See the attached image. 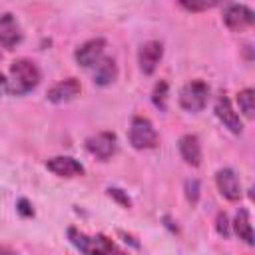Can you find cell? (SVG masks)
<instances>
[{
	"mask_svg": "<svg viewBox=\"0 0 255 255\" xmlns=\"http://www.w3.org/2000/svg\"><path fill=\"white\" fill-rule=\"evenodd\" d=\"M40 84V70L28 58H18L10 66V78L6 80V92L14 96H24Z\"/></svg>",
	"mask_w": 255,
	"mask_h": 255,
	"instance_id": "obj_1",
	"label": "cell"
},
{
	"mask_svg": "<svg viewBox=\"0 0 255 255\" xmlns=\"http://www.w3.org/2000/svg\"><path fill=\"white\" fill-rule=\"evenodd\" d=\"M68 239L70 243L84 255H128L124 249H120L112 239L106 235H88L76 227L68 229Z\"/></svg>",
	"mask_w": 255,
	"mask_h": 255,
	"instance_id": "obj_2",
	"label": "cell"
},
{
	"mask_svg": "<svg viewBox=\"0 0 255 255\" xmlns=\"http://www.w3.org/2000/svg\"><path fill=\"white\" fill-rule=\"evenodd\" d=\"M207 98L209 86L203 80H191L179 92V106L187 112H201L207 106Z\"/></svg>",
	"mask_w": 255,
	"mask_h": 255,
	"instance_id": "obj_3",
	"label": "cell"
},
{
	"mask_svg": "<svg viewBox=\"0 0 255 255\" xmlns=\"http://www.w3.org/2000/svg\"><path fill=\"white\" fill-rule=\"evenodd\" d=\"M128 137L135 149H151L157 145V131H155L153 124L143 116H135L131 120Z\"/></svg>",
	"mask_w": 255,
	"mask_h": 255,
	"instance_id": "obj_4",
	"label": "cell"
},
{
	"mask_svg": "<svg viewBox=\"0 0 255 255\" xmlns=\"http://www.w3.org/2000/svg\"><path fill=\"white\" fill-rule=\"evenodd\" d=\"M223 22L231 32H243L253 24V10L245 4H229L223 8Z\"/></svg>",
	"mask_w": 255,
	"mask_h": 255,
	"instance_id": "obj_5",
	"label": "cell"
},
{
	"mask_svg": "<svg viewBox=\"0 0 255 255\" xmlns=\"http://www.w3.org/2000/svg\"><path fill=\"white\" fill-rule=\"evenodd\" d=\"M86 147H88V151L92 155H96L98 159L106 161V159H110L116 153V149H118V137L112 131H100V133H96V135H92V137L86 139Z\"/></svg>",
	"mask_w": 255,
	"mask_h": 255,
	"instance_id": "obj_6",
	"label": "cell"
},
{
	"mask_svg": "<svg viewBox=\"0 0 255 255\" xmlns=\"http://www.w3.org/2000/svg\"><path fill=\"white\" fill-rule=\"evenodd\" d=\"M104 50H106V40L104 38H92V40L84 42L76 50L74 56L82 68H94L98 64V60L104 58Z\"/></svg>",
	"mask_w": 255,
	"mask_h": 255,
	"instance_id": "obj_7",
	"label": "cell"
},
{
	"mask_svg": "<svg viewBox=\"0 0 255 255\" xmlns=\"http://www.w3.org/2000/svg\"><path fill=\"white\" fill-rule=\"evenodd\" d=\"M163 56V44L157 42V40H149L145 44L139 46V52H137V62H139V70L143 74H153L159 60Z\"/></svg>",
	"mask_w": 255,
	"mask_h": 255,
	"instance_id": "obj_8",
	"label": "cell"
},
{
	"mask_svg": "<svg viewBox=\"0 0 255 255\" xmlns=\"http://www.w3.org/2000/svg\"><path fill=\"white\" fill-rule=\"evenodd\" d=\"M215 183H217V189L219 193L229 199V201H237L241 197V181L237 177V173L229 167H223L215 173Z\"/></svg>",
	"mask_w": 255,
	"mask_h": 255,
	"instance_id": "obj_9",
	"label": "cell"
},
{
	"mask_svg": "<svg viewBox=\"0 0 255 255\" xmlns=\"http://www.w3.org/2000/svg\"><path fill=\"white\" fill-rule=\"evenodd\" d=\"M80 92H82L80 80L78 78H66V80H60L58 84H54L48 90V100L52 104H66V102L74 100Z\"/></svg>",
	"mask_w": 255,
	"mask_h": 255,
	"instance_id": "obj_10",
	"label": "cell"
},
{
	"mask_svg": "<svg viewBox=\"0 0 255 255\" xmlns=\"http://www.w3.org/2000/svg\"><path fill=\"white\" fill-rule=\"evenodd\" d=\"M46 167L56 173L58 177H78V175H84V165L70 157V155H56V157H50L46 161Z\"/></svg>",
	"mask_w": 255,
	"mask_h": 255,
	"instance_id": "obj_11",
	"label": "cell"
},
{
	"mask_svg": "<svg viewBox=\"0 0 255 255\" xmlns=\"http://www.w3.org/2000/svg\"><path fill=\"white\" fill-rule=\"evenodd\" d=\"M22 28L18 24V20L14 18V14L6 12L0 14V44L4 48H14L16 44L22 42Z\"/></svg>",
	"mask_w": 255,
	"mask_h": 255,
	"instance_id": "obj_12",
	"label": "cell"
},
{
	"mask_svg": "<svg viewBox=\"0 0 255 255\" xmlns=\"http://www.w3.org/2000/svg\"><path fill=\"white\" fill-rule=\"evenodd\" d=\"M215 116L219 118V122H221L229 131H233V133H241V131H243L241 118H239V114L233 110L229 98L221 96V98L217 100V104H215Z\"/></svg>",
	"mask_w": 255,
	"mask_h": 255,
	"instance_id": "obj_13",
	"label": "cell"
},
{
	"mask_svg": "<svg viewBox=\"0 0 255 255\" xmlns=\"http://www.w3.org/2000/svg\"><path fill=\"white\" fill-rule=\"evenodd\" d=\"M179 153L183 161L191 167H197L201 163V143L195 133H185L179 139Z\"/></svg>",
	"mask_w": 255,
	"mask_h": 255,
	"instance_id": "obj_14",
	"label": "cell"
},
{
	"mask_svg": "<svg viewBox=\"0 0 255 255\" xmlns=\"http://www.w3.org/2000/svg\"><path fill=\"white\" fill-rule=\"evenodd\" d=\"M94 84L98 86H108L112 84L116 78H118V66H116V60L114 58H100L98 64L94 66Z\"/></svg>",
	"mask_w": 255,
	"mask_h": 255,
	"instance_id": "obj_15",
	"label": "cell"
},
{
	"mask_svg": "<svg viewBox=\"0 0 255 255\" xmlns=\"http://www.w3.org/2000/svg\"><path fill=\"white\" fill-rule=\"evenodd\" d=\"M233 229L235 233L239 235V239H243L247 245H253V227H251V217H249V211L245 207H241L235 215V221H233Z\"/></svg>",
	"mask_w": 255,
	"mask_h": 255,
	"instance_id": "obj_16",
	"label": "cell"
},
{
	"mask_svg": "<svg viewBox=\"0 0 255 255\" xmlns=\"http://www.w3.org/2000/svg\"><path fill=\"white\" fill-rule=\"evenodd\" d=\"M237 104H239V110L243 112L245 118H253V112H255V92L251 88H245L237 94Z\"/></svg>",
	"mask_w": 255,
	"mask_h": 255,
	"instance_id": "obj_17",
	"label": "cell"
},
{
	"mask_svg": "<svg viewBox=\"0 0 255 255\" xmlns=\"http://www.w3.org/2000/svg\"><path fill=\"white\" fill-rule=\"evenodd\" d=\"M165 94H167V84H165V82H157L155 88H153L151 100H153V104H155L159 110H165V98H167Z\"/></svg>",
	"mask_w": 255,
	"mask_h": 255,
	"instance_id": "obj_18",
	"label": "cell"
},
{
	"mask_svg": "<svg viewBox=\"0 0 255 255\" xmlns=\"http://www.w3.org/2000/svg\"><path fill=\"white\" fill-rule=\"evenodd\" d=\"M185 195H187V199H189L191 203L197 201V197H199V181H197V179H189V181L185 183Z\"/></svg>",
	"mask_w": 255,
	"mask_h": 255,
	"instance_id": "obj_19",
	"label": "cell"
},
{
	"mask_svg": "<svg viewBox=\"0 0 255 255\" xmlns=\"http://www.w3.org/2000/svg\"><path fill=\"white\" fill-rule=\"evenodd\" d=\"M179 6L185 10H191V12H199V10H207V8L215 6V2H185V0H181Z\"/></svg>",
	"mask_w": 255,
	"mask_h": 255,
	"instance_id": "obj_20",
	"label": "cell"
},
{
	"mask_svg": "<svg viewBox=\"0 0 255 255\" xmlns=\"http://www.w3.org/2000/svg\"><path fill=\"white\" fill-rule=\"evenodd\" d=\"M215 227H217V233H219L221 237H227V235H229V219H227L225 213H219V215H217Z\"/></svg>",
	"mask_w": 255,
	"mask_h": 255,
	"instance_id": "obj_21",
	"label": "cell"
},
{
	"mask_svg": "<svg viewBox=\"0 0 255 255\" xmlns=\"http://www.w3.org/2000/svg\"><path fill=\"white\" fill-rule=\"evenodd\" d=\"M108 193H110V197L118 199V201H120V203H122L124 207H129V205H131L129 197H128V195H126V193H124L122 189H118V187H110V189H108Z\"/></svg>",
	"mask_w": 255,
	"mask_h": 255,
	"instance_id": "obj_22",
	"label": "cell"
},
{
	"mask_svg": "<svg viewBox=\"0 0 255 255\" xmlns=\"http://www.w3.org/2000/svg\"><path fill=\"white\" fill-rule=\"evenodd\" d=\"M18 211H20L22 215H26V217H30V215H34V209L30 207V203H28V199H20V201H18Z\"/></svg>",
	"mask_w": 255,
	"mask_h": 255,
	"instance_id": "obj_23",
	"label": "cell"
},
{
	"mask_svg": "<svg viewBox=\"0 0 255 255\" xmlns=\"http://www.w3.org/2000/svg\"><path fill=\"white\" fill-rule=\"evenodd\" d=\"M0 255H18L14 249H10L8 245H0Z\"/></svg>",
	"mask_w": 255,
	"mask_h": 255,
	"instance_id": "obj_24",
	"label": "cell"
},
{
	"mask_svg": "<svg viewBox=\"0 0 255 255\" xmlns=\"http://www.w3.org/2000/svg\"><path fill=\"white\" fill-rule=\"evenodd\" d=\"M4 90H6V78H4L2 74H0V94H2Z\"/></svg>",
	"mask_w": 255,
	"mask_h": 255,
	"instance_id": "obj_25",
	"label": "cell"
}]
</instances>
